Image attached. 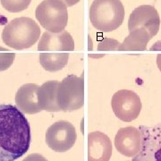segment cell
<instances>
[{"label": "cell", "mask_w": 161, "mask_h": 161, "mask_svg": "<svg viewBox=\"0 0 161 161\" xmlns=\"http://www.w3.org/2000/svg\"><path fill=\"white\" fill-rule=\"evenodd\" d=\"M31 126L17 107L0 104V161H15L29 150Z\"/></svg>", "instance_id": "obj_1"}, {"label": "cell", "mask_w": 161, "mask_h": 161, "mask_svg": "<svg viewBox=\"0 0 161 161\" xmlns=\"http://www.w3.org/2000/svg\"><path fill=\"white\" fill-rule=\"evenodd\" d=\"M40 26L31 18H15L4 28L2 40L12 48L22 50L33 46L40 39Z\"/></svg>", "instance_id": "obj_2"}, {"label": "cell", "mask_w": 161, "mask_h": 161, "mask_svg": "<svg viewBox=\"0 0 161 161\" xmlns=\"http://www.w3.org/2000/svg\"><path fill=\"white\" fill-rule=\"evenodd\" d=\"M125 19V7L120 0H94L90 8L93 27L103 32L119 28Z\"/></svg>", "instance_id": "obj_3"}, {"label": "cell", "mask_w": 161, "mask_h": 161, "mask_svg": "<svg viewBox=\"0 0 161 161\" xmlns=\"http://www.w3.org/2000/svg\"><path fill=\"white\" fill-rule=\"evenodd\" d=\"M36 18L47 31L59 33L68 22L67 6L61 0H44L36 8Z\"/></svg>", "instance_id": "obj_4"}, {"label": "cell", "mask_w": 161, "mask_h": 161, "mask_svg": "<svg viewBox=\"0 0 161 161\" xmlns=\"http://www.w3.org/2000/svg\"><path fill=\"white\" fill-rule=\"evenodd\" d=\"M58 104L61 111L72 112L80 108L84 104V79L70 75L59 82Z\"/></svg>", "instance_id": "obj_5"}, {"label": "cell", "mask_w": 161, "mask_h": 161, "mask_svg": "<svg viewBox=\"0 0 161 161\" xmlns=\"http://www.w3.org/2000/svg\"><path fill=\"white\" fill-rule=\"evenodd\" d=\"M77 133L75 127L68 121L56 122L46 132L47 145L56 152H65L75 144Z\"/></svg>", "instance_id": "obj_6"}, {"label": "cell", "mask_w": 161, "mask_h": 161, "mask_svg": "<svg viewBox=\"0 0 161 161\" xmlns=\"http://www.w3.org/2000/svg\"><path fill=\"white\" fill-rule=\"evenodd\" d=\"M142 148L132 161H161V123L152 126L141 125Z\"/></svg>", "instance_id": "obj_7"}, {"label": "cell", "mask_w": 161, "mask_h": 161, "mask_svg": "<svg viewBox=\"0 0 161 161\" xmlns=\"http://www.w3.org/2000/svg\"><path fill=\"white\" fill-rule=\"evenodd\" d=\"M111 105L115 116L124 122L135 120L142 108L140 97L135 92L129 90H121L115 92Z\"/></svg>", "instance_id": "obj_8"}, {"label": "cell", "mask_w": 161, "mask_h": 161, "mask_svg": "<svg viewBox=\"0 0 161 161\" xmlns=\"http://www.w3.org/2000/svg\"><path fill=\"white\" fill-rule=\"evenodd\" d=\"M160 27V18L154 6L149 5L138 6L135 8L128 20L129 31L133 30L143 28L153 38L158 34Z\"/></svg>", "instance_id": "obj_9"}, {"label": "cell", "mask_w": 161, "mask_h": 161, "mask_svg": "<svg viewBox=\"0 0 161 161\" xmlns=\"http://www.w3.org/2000/svg\"><path fill=\"white\" fill-rule=\"evenodd\" d=\"M115 146L122 155L135 157L142 148V133L139 128L128 126L119 129L115 137Z\"/></svg>", "instance_id": "obj_10"}, {"label": "cell", "mask_w": 161, "mask_h": 161, "mask_svg": "<svg viewBox=\"0 0 161 161\" xmlns=\"http://www.w3.org/2000/svg\"><path fill=\"white\" fill-rule=\"evenodd\" d=\"M112 143L109 137L101 132H91L88 136V161H109Z\"/></svg>", "instance_id": "obj_11"}, {"label": "cell", "mask_w": 161, "mask_h": 161, "mask_svg": "<svg viewBox=\"0 0 161 161\" xmlns=\"http://www.w3.org/2000/svg\"><path fill=\"white\" fill-rule=\"evenodd\" d=\"M39 51H74L75 41L69 32L63 31L59 33L46 31L40 38Z\"/></svg>", "instance_id": "obj_12"}, {"label": "cell", "mask_w": 161, "mask_h": 161, "mask_svg": "<svg viewBox=\"0 0 161 161\" xmlns=\"http://www.w3.org/2000/svg\"><path fill=\"white\" fill-rule=\"evenodd\" d=\"M39 87L34 83H26L19 88L15 95V104L23 113L33 115L42 110L38 102Z\"/></svg>", "instance_id": "obj_13"}, {"label": "cell", "mask_w": 161, "mask_h": 161, "mask_svg": "<svg viewBox=\"0 0 161 161\" xmlns=\"http://www.w3.org/2000/svg\"><path fill=\"white\" fill-rule=\"evenodd\" d=\"M58 80H47L39 87L38 90V102L40 108L47 112L61 111L58 104Z\"/></svg>", "instance_id": "obj_14"}, {"label": "cell", "mask_w": 161, "mask_h": 161, "mask_svg": "<svg viewBox=\"0 0 161 161\" xmlns=\"http://www.w3.org/2000/svg\"><path fill=\"white\" fill-rule=\"evenodd\" d=\"M121 43L120 51H143L147 48V45L152 38L150 33L143 28L133 30Z\"/></svg>", "instance_id": "obj_15"}, {"label": "cell", "mask_w": 161, "mask_h": 161, "mask_svg": "<svg viewBox=\"0 0 161 161\" xmlns=\"http://www.w3.org/2000/svg\"><path fill=\"white\" fill-rule=\"evenodd\" d=\"M69 53L64 52H47L40 55L41 66L49 72H57L63 69L69 60Z\"/></svg>", "instance_id": "obj_16"}, {"label": "cell", "mask_w": 161, "mask_h": 161, "mask_svg": "<svg viewBox=\"0 0 161 161\" xmlns=\"http://www.w3.org/2000/svg\"><path fill=\"white\" fill-rule=\"evenodd\" d=\"M31 0H1V5L6 11L19 13L29 7Z\"/></svg>", "instance_id": "obj_17"}, {"label": "cell", "mask_w": 161, "mask_h": 161, "mask_svg": "<svg viewBox=\"0 0 161 161\" xmlns=\"http://www.w3.org/2000/svg\"><path fill=\"white\" fill-rule=\"evenodd\" d=\"M14 53H0V72L8 69L14 63Z\"/></svg>", "instance_id": "obj_18"}, {"label": "cell", "mask_w": 161, "mask_h": 161, "mask_svg": "<svg viewBox=\"0 0 161 161\" xmlns=\"http://www.w3.org/2000/svg\"><path fill=\"white\" fill-rule=\"evenodd\" d=\"M121 43L118 41L114 40H110V39H107V40H103V42L98 46V49L99 50H119Z\"/></svg>", "instance_id": "obj_19"}, {"label": "cell", "mask_w": 161, "mask_h": 161, "mask_svg": "<svg viewBox=\"0 0 161 161\" xmlns=\"http://www.w3.org/2000/svg\"><path fill=\"white\" fill-rule=\"evenodd\" d=\"M23 161H47V159L40 154L33 153V154H31L28 157H26Z\"/></svg>", "instance_id": "obj_20"}, {"label": "cell", "mask_w": 161, "mask_h": 161, "mask_svg": "<svg viewBox=\"0 0 161 161\" xmlns=\"http://www.w3.org/2000/svg\"><path fill=\"white\" fill-rule=\"evenodd\" d=\"M66 6H73L76 5L80 0H61Z\"/></svg>", "instance_id": "obj_21"}, {"label": "cell", "mask_w": 161, "mask_h": 161, "mask_svg": "<svg viewBox=\"0 0 161 161\" xmlns=\"http://www.w3.org/2000/svg\"><path fill=\"white\" fill-rule=\"evenodd\" d=\"M157 65L161 72V54L158 55V57H157Z\"/></svg>", "instance_id": "obj_22"}]
</instances>
